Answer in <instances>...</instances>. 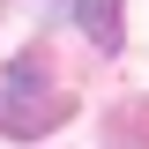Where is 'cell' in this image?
I'll return each mask as SVG.
<instances>
[{
    "label": "cell",
    "instance_id": "obj_1",
    "mask_svg": "<svg viewBox=\"0 0 149 149\" xmlns=\"http://www.w3.org/2000/svg\"><path fill=\"white\" fill-rule=\"evenodd\" d=\"M60 119H67V90H60V74L45 67L37 52H22L15 67H8V82H0V127L8 134H52Z\"/></svg>",
    "mask_w": 149,
    "mask_h": 149
},
{
    "label": "cell",
    "instance_id": "obj_2",
    "mask_svg": "<svg viewBox=\"0 0 149 149\" xmlns=\"http://www.w3.org/2000/svg\"><path fill=\"white\" fill-rule=\"evenodd\" d=\"M74 22H82V30L97 37V45H119V0H74Z\"/></svg>",
    "mask_w": 149,
    "mask_h": 149
}]
</instances>
